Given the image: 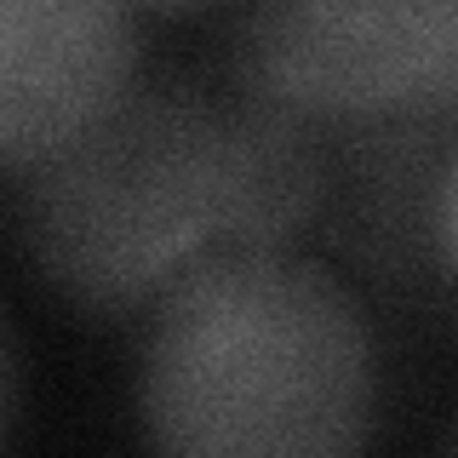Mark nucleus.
<instances>
[{
	"label": "nucleus",
	"instance_id": "2",
	"mask_svg": "<svg viewBox=\"0 0 458 458\" xmlns=\"http://www.w3.org/2000/svg\"><path fill=\"white\" fill-rule=\"evenodd\" d=\"M18 235L86 315H132L224 247V86L138 75L98 126L29 166Z\"/></svg>",
	"mask_w": 458,
	"mask_h": 458
},
{
	"label": "nucleus",
	"instance_id": "6",
	"mask_svg": "<svg viewBox=\"0 0 458 458\" xmlns=\"http://www.w3.org/2000/svg\"><path fill=\"white\" fill-rule=\"evenodd\" d=\"M327 212V132L304 114L224 86V247L286 252Z\"/></svg>",
	"mask_w": 458,
	"mask_h": 458
},
{
	"label": "nucleus",
	"instance_id": "4",
	"mask_svg": "<svg viewBox=\"0 0 458 458\" xmlns=\"http://www.w3.org/2000/svg\"><path fill=\"white\" fill-rule=\"evenodd\" d=\"M143 23L121 0H0V172L69 149L143 75Z\"/></svg>",
	"mask_w": 458,
	"mask_h": 458
},
{
	"label": "nucleus",
	"instance_id": "5",
	"mask_svg": "<svg viewBox=\"0 0 458 458\" xmlns=\"http://www.w3.org/2000/svg\"><path fill=\"white\" fill-rule=\"evenodd\" d=\"M453 172V109L333 126L327 132V195L338 190V241L361 264L395 276L407 241H419L424 229V200H436Z\"/></svg>",
	"mask_w": 458,
	"mask_h": 458
},
{
	"label": "nucleus",
	"instance_id": "1",
	"mask_svg": "<svg viewBox=\"0 0 458 458\" xmlns=\"http://www.w3.org/2000/svg\"><path fill=\"white\" fill-rule=\"evenodd\" d=\"M378 333L310 252H212L161 293L138 367L149 458H367Z\"/></svg>",
	"mask_w": 458,
	"mask_h": 458
},
{
	"label": "nucleus",
	"instance_id": "3",
	"mask_svg": "<svg viewBox=\"0 0 458 458\" xmlns=\"http://www.w3.org/2000/svg\"><path fill=\"white\" fill-rule=\"evenodd\" d=\"M229 81L327 132L453 109L458 6L453 0H264L229 23Z\"/></svg>",
	"mask_w": 458,
	"mask_h": 458
},
{
	"label": "nucleus",
	"instance_id": "7",
	"mask_svg": "<svg viewBox=\"0 0 458 458\" xmlns=\"http://www.w3.org/2000/svg\"><path fill=\"white\" fill-rule=\"evenodd\" d=\"M18 424H23V350L6 310H0V458H12Z\"/></svg>",
	"mask_w": 458,
	"mask_h": 458
}]
</instances>
